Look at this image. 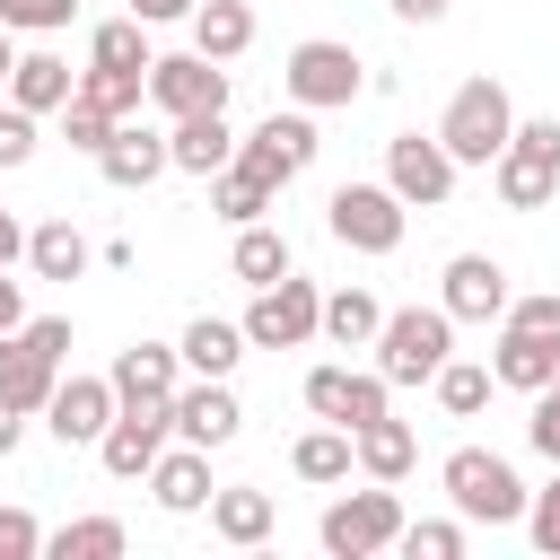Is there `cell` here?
Segmentation results:
<instances>
[{
  "mask_svg": "<svg viewBox=\"0 0 560 560\" xmlns=\"http://www.w3.org/2000/svg\"><path fill=\"white\" fill-rule=\"evenodd\" d=\"M455 359V315L446 306H394L376 332V376L385 385H429Z\"/></svg>",
  "mask_w": 560,
  "mask_h": 560,
  "instance_id": "3",
  "label": "cell"
},
{
  "mask_svg": "<svg viewBox=\"0 0 560 560\" xmlns=\"http://www.w3.org/2000/svg\"><path fill=\"white\" fill-rule=\"evenodd\" d=\"M385 9H394V18H402V26H438V18H446V9H455V0H385Z\"/></svg>",
  "mask_w": 560,
  "mask_h": 560,
  "instance_id": "46",
  "label": "cell"
},
{
  "mask_svg": "<svg viewBox=\"0 0 560 560\" xmlns=\"http://www.w3.org/2000/svg\"><path fill=\"white\" fill-rule=\"evenodd\" d=\"M18 438H26V411H18V402H9V394H0V464H9V455H18Z\"/></svg>",
  "mask_w": 560,
  "mask_h": 560,
  "instance_id": "47",
  "label": "cell"
},
{
  "mask_svg": "<svg viewBox=\"0 0 560 560\" xmlns=\"http://www.w3.org/2000/svg\"><path fill=\"white\" fill-rule=\"evenodd\" d=\"M122 9H131V18H140V26H166V18H192V9H201V0H122Z\"/></svg>",
  "mask_w": 560,
  "mask_h": 560,
  "instance_id": "45",
  "label": "cell"
},
{
  "mask_svg": "<svg viewBox=\"0 0 560 560\" xmlns=\"http://www.w3.org/2000/svg\"><path fill=\"white\" fill-rule=\"evenodd\" d=\"M114 411H122L114 376H61L52 402H44V429H52L61 446H96V438L114 429Z\"/></svg>",
  "mask_w": 560,
  "mask_h": 560,
  "instance_id": "14",
  "label": "cell"
},
{
  "mask_svg": "<svg viewBox=\"0 0 560 560\" xmlns=\"http://www.w3.org/2000/svg\"><path fill=\"white\" fill-rule=\"evenodd\" d=\"M9 262H26V228H18L9 201H0V271H9Z\"/></svg>",
  "mask_w": 560,
  "mask_h": 560,
  "instance_id": "48",
  "label": "cell"
},
{
  "mask_svg": "<svg viewBox=\"0 0 560 560\" xmlns=\"http://www.w3.org/2000/svg\"><path fill=\"white\" fill-rule=\"evenodd\" d=\"M350 464H359V438H350L341 420H324V429H306V438L289 446V472H298V481H315V490L350 481Z\"/></svg>",
  "mask_w": 560,
  "mask_h": 560,
  "instance_id": "24",
  "label": "cell"
},
{
  "mask_svg": "<svg viewBox=\"0 0 560 560\" xmlns=\"http://www.w3.org/2000/svg\"><path fill=\"white\" fill-rule=\"evenodd\" d=\"M315 149H324V140H315V114L298 105V114H262V122L236 140V166L262 175V184L280 192V184H298V175L315 166Z\"/></svg>",
  "mask_w": 560,
  "mask_h": 560,
  "instance_id": "9",
  "label": "cell"
},
{
  "mask_svg": "<svg viewBox=\"0 0 560 560\" xmlns=\"http://www.w3.org/2000/svg\"><path fill=\"white\" fill-rule=\"evenodd\" d=\"M350 438H359V472H368V481H402V472L420 464V438H411V420H394V411L368 420V429H350Z\"/></svg>",
  "mask_w": 560,
  "mask_h": 560,
  "instance_id": "27",
  "label": "cell"
},
{
  "mask_svg": "<svg viewBox=\"0 0 560 560\" xmlns=\"http://www.w3.org/2000/svg\"><path fill=\"white\" fill-rule=\"evenodd\" d=\"M490 376H499V385H516V394H542V385L560 376V332H516V324H499Z\"/></svg>",
  "mask_w": 560,
  "mask_h": 560,
  "instance_id": "20",
  "label": "cell"
},
{
  "mask_svg": "<svg viewBox=\"0 0 560 560\" xmlns=\"http://www.w3.org/2000/svg\"><path fill=\"white\" fill-rule=\"evenodd\" d=\"M525 438H534V455H551V464H560V376L534 394V420H525Z\"/></svg>",
  "mask_w": 560,
  "mask_h": 560,
  "instance_id": "43",
  "label": "cell"
},
{
  "mask_svg": "<svg viewBox=\"0 0 560 560\" xmlns=\"http://www.w3.org/2000/svg\"><path fill=\"white\" fill-rule=\"evenodd\" d=\"M26 158H35V114L26 105H0V175L26 166Z\"/></svg>",
  "mask_w": 560,
  "mask_h": 560,
  "instance_id": "42",
  "label": "cell"
},
{
  "mask_svg": "<svg viewBox=\"0 0 560 560\" xmlns=\"http://www.w3.org/2000/svg\"><path fill=\"white\" fill-rule=\"evenodd\" d=\"M438 481H446V499H455V516L464 525H525V481H516V464L508 455H490V446H455L446 464H438Z\"/></svg>",
  "mask_w": 560,
  "mask_h": 560,
  "instance_id": "1",
  "label": "cell"
},
{
  "mask_svg": "<svg viewBox=\"0 0 560 560\" xmlns=\"http://www.w3.org/2000/svg\"><path fill=\"white\" fill-rule=\"evenodd\" d=\"M61 359H70V315H26L18 332H0V394L35 420L61 385Z\"/></svg>",
  "mask_w": 560,
  "mask_h": 560,
  "instance_id": "2",
  "label": "cell"
},
{
  "mask_svg": "<svg viewBox=\"0 0 560 560\" xmlns=\"http://www.w3.org/2000/svg\"><path fill=\"white\" fill-rule=\"evenodd\" d=\"M122 542H131V534H122V516H70V525H52V534H44V551H52V560H122Z\"/></svg>",
  "mask_w": 560,
  "mask_h": 560,
  "instance_id": "31",
  "label": "cell"
},
{
  "mask_svg": "<svg viewBox=\"0 0 560 560\" xmlns=\"http://www.w3.org/2000/svg\"><path fill=\"white\" fill-rule=\"evenodd\" d=\"M280 88H289V105L332 114V105H359V96H368V61H359L350 44H332V35H306V44H289Z\"/></svg>",
  "mask_w": 560,
  "mask_h": 560,
  "instance_id": "4",
  "label": "cell"
},
{
  "mask_svg": "<svg viewBox=\"0 0 560 560\" xmlns=\"http://www.w3.org/2000/svg\"><path fill=\"white\" fill-rule=\"evenodd\" d=\"M402 219H411V201L394 184H332V201H324V228L350 254H394L402 245Z\"/></svg>",
  "mask_w": 560,
  "mask_h": 560,
  "instance_id": "7",
  "label": "cell"
},
{
  "mask_svg": "<svg viewBox=\"0 0 560 560\" xmlns=\"http://www.w3.org/2000/svg\"><path fill=\"white\" fill-rule=\"evenodd\" d=\"M385 394H394V385H385L376 368H315V376H306V411H315V420H341V429L385 420V411H394Z\"/></svg>",
  "mask_w": 560,
  "mask_h": 560,
  "instance_id": "13",
  "label": "cell"
},
{
  "mask_svg": "<svg viewBox=\"0 0 560 560\" xmlns=\"http://www.w3.org/2000/svg\"><path fill=\"white\" fill-rule=\"evenodd\" d=\"M385 184H394L411 210H438V201L455 192V149H446L438 131H394V140H385Z\"/></svg>",
  "mask_w": 560,
  "mask_h": 560,
  "instance_id": "12",
  "label": "cell"
},
{
  "mask_svg": "<svg viewBox=\"0 0 560 560\" xmlns=\"http://www.w3.org/2000/svg\"><path fill=\"white\" fill-rule=\"evenodd\" d=\"M166 166H175V149H166V131H149V122H114V140H105V158H96V175H105L114 192L158 184Z\"/></svg>",
  "mask_w": 560,
  "mask_h": 560,
  "instance_id": "16",
  "label": "cell"
},
{
  "mask_svg": "<svg viewBox=\"0 0 560 560\" xmlns=\"http://www.w3.org/2000/svg\"><path fill=\"white\" fill-rule=\"evenodd\" d=\"M429 385H438V411H446V420H472V411L490 402V385H499V376H490V368H472V359H446Z\"/></svg>",
  "mask_w": 560,
  "mask_h": 560,
  "instance_id": "36",
  "label": "cell"
},
{
  "mask_svg": "<svg viewBox=\"0 0 560 560\" xmlns=\"http://www.w3.org/2000/svg\"><path fill=\"white\" fill-rule=\"evenodd\" d=\"M271 525H280L271 490H254V481H236V490H210V534H219V542H236V551H262V542H271Z\"/></svg>",
  "mask_w": 560,
  "mask_h": 560,
  "instance_id": "21",
  "label": "cell"
},
{
  "mask_svg": "<svg viewBox=\"0 0 560 560\" xmlns=\"http://www.w3.org/2000/svg\"><path fill=\"white\" fill-rule=\"evenodd\" d=\"M79 96V70L61 61V52H18V70H9V105H26V114H61Z\"/></svg>",
  "mask_w": 560,
  "mask_h": 560,
  "instance_id": "22",
  "label": "cell"
},
{
  "mask_svg": "<svg viewBox=\"0 0 560 560\" xmlns=\"http://www.w3.org/2000/svg\"><path fill=\"white\" fill-rule=\"evenodd\" d=\"M245 44H254V9H245V0H201V9H192V52L236 61Z\"/></svg>",
  "mask_w": 560,
  "mask_h": 560,
  "instance_id": "28",
  "label": "cell"
},
{
  "mask_svg": "<svg viewBox=\"0 0 560 560\" xmlns=\"http://www.w3.org/2000/svg\"><path fill=\"white\" fill-rule=\"evenodd\" d=\"M324 332H332L341 350H376V332H385V306H376L368 289H332V298H324Z\"/></svg>",
  "mask_w": 560,
  "mask_h": 560,
  "instance_id": "33",
  "label": "cell"
},
{
  "mask_svg": "<svg viewBox=\"0 0 560 560\" xmlns=\"http://www.w3.org/2000/svg\"><path fill=\"white\" fill-rule=\"evenodd\" d=\"M499 324H516V332H560V289H534V298H508V315Z\"/></svg>",
  "mask_w": 560,
  "mask_h": 560,
  "instance_id": "41",
  "label": "cell"
},
{
  "mask_svg": "<svg viewBox=\"0 0 560 560\" xmlns=\"http://www.w3.org/2000/svg\"><path fill=\"white\" fill-rule=\"evenodd\" d=\"M271 201H280V192H271L262 175H245L236 158H228V166L210 175V210H219L228 228H254V219H271Z\"/></svg>",
  "mask_w": 560,
  "mask_h": 560,
  "instance_id": "30",
  "label": "cell"
},
{
  "mask_svg": "<svg viewBox=\"0 0 560 560\" xmlns=\"http://www.w3.org/2000/svg\"><path fill=\"white\" fill-rule=\"evenodd\" d=\"M44 551V525L26 508H0V560H35Z\"/></svg>",
  "mask_w": 560,
  "mask_h": 560,
  "instance_id": "44",
  "label": "cell"
},
{
  "mask_svg": "<svg viewBox=\"0 0 560 560\" xmlns=\"http://www.w3.org/2000/svg\"><path fill=\"white\" fill-rule=\"evenodd\" d=\"M525 534H534V551H542V560H560V472L525 499Z\"/></svg>",
  "mask_w": 560,
  "mask_h": 560,
  "instance_id": "40",
  "label": "cell"
},
{
  "mask_svg": "<svg viewBox=\"0 0 560 560\" xmlns=\"http://www.w3.org/2000/svg\"><path fill=\"white\" fill-rule=\"evenodd\" d=\"M9 70H18V44H9V26H0V96H9Z\"/></svg>",
  "mask_w": 560,
  "mask_h": 560,
  "instance_id": "50",
  "label": "cell"
},
{
  "mask_svg": "<svg viewBox=\"0 0 560 560\" xmlns=\"http://www.w3.org/2000/svg\"><path fill=\"white\" fill-rule=\"evenodd\" d=\"M315 332H324V289H315V280L280 271L271 289H254V306H245V341H254V350H298V341H315Z\"/></svg>",
  "mask_w": 560,
  "mask_h": 560,
  "instance_id": "8",
  "label": "cell"
},
{
  "mask_svg": "<svg viewBox=\"0 0 560 560\" xmlns=\"http://www.w3.org/2000/svg\"><path fill=\"white\" fill-rule=\"evenodd\" d=\"M508 262H490V254H455L446 262V280H438V306L455 315V324H499L508 315Z\"/></svg>",
  "mask_w": 560,
  "mask_h": 560,
  "instance_id": "15",
  "label": "cell"
},
{
  "mask_svg": "<svg viewBox=\"0 0 560 560\" xmlns=\"http://www.w3.org/2000/svg\"><path fill=\"white\" fill-rule=\"evenodd\" d=\"M166 438H175V402H122L114 429L96 438V464L114 481H149V464L166 455Z\"/></svg>",
  "mask_w": 560,
  "mask_h": 560,
  "instance_id": "11",
  "label": "cell"
},
{
  "mask_svg": "<svg viewBox=\"0 0 560 560\" xmlns=\"http://www.w3.org/2000/svg\"><path fill=\"white\" fill-rule=\"evenodd\" d=\"M245 429V411H236V394H228V376H201V385H175V438H192V446H228Z\"/></svg>",
  "mask_w": 560,
  "mask_h": 560,
  "instance_id": "18",
  "label": "cell"
},
{
  "mask_svg": "<svg viewBox=\"0 0 560 560\" xmlns=\"http://www.w3.org/2000/svg\"><path fill=\"white\" fill-rule=\"evenodd\" d=\"M149 499L166 508V516H192V508H210V446H166L158 464H149Z\"/></svg>",
  "mask_w": 560,
  "mask_h": 560,
  "instance_id": "19",
  "label": "cell"
},
{
  "mask_svg": "<svg viewBox=\"0 0 560 560\" xmlns=\"http://www.w3.org/2000/svg\"><path fill=\"white\" fill-rule=\"evenodd\" d=\"M61 140H70L79 158H105V140H114V114H105V105H88V96H70V105H61Z\"/></svg>",
  "mask_w": 560,
  "mask_h": 560,
  "instance_id": "37",
  "label": "cell"
},
{
  "mask_svg": "<svg viewBox=\"0 0 560 560\" xmlns=\"http://www.w3.org/2000/svg\"><path fill=\"white\" fill-rule=\"evenodd\" d=\"M114 394L122 402H175V385H184V350L175 341H131V350H114Z\"/></svg>",
  "mask_w": 560,
  "mask_h": 560,
  "instance_id": "17",
  "label": "cell"
},
{
  "mask_svg": "<svg viewBox=\"0 0 560 560\" xmlns=\"http://www.w3.org/2000/svg\"><path fill=\"white\" fill-rule=\"evenodd\" d=\"M96 254H88V236H79V219H44V228H26V271L35 280H79Z\"/></svg>",
  "mask_w": 560,
  "mask_h": 560,
  "instance_id": "26",
  "label": "cell"
},
{
  "mask_svg": "<svg viewBox=\"0 0 560 560\" xmlns=\"http://www.w3.org/2000/svg\"><path fill=\"white\" fill-rule=\"evenodd\" d=\"M166 149H175V175H219L228 158H236V131H228V114H184L175 131H166Z\"/></svg>",
  "mask_w": 560,
  "mask_h": 560,
  "instance_id": "23",
  "label": "cell"
},
{
  "mask_svg": "<svg viewBox=\"0 0 560 560\" xmlns=\"http://www.w3.org/2000/svg\"><path fill=\"white\" fill-rule=\"evenodd\" d=\"M402 525H411V516H402L394 481H376V490L332 499L315 534H324V551H332V560H368V551H394V542H402Z\"/></svg>",
  "mask_w": 560,
  "mask_h": 560,
  "instance_id": "6",
  "label": "cell"
},
{
  "mask_svg": "<svg viewBox=\"0 0 560 560\" xmlns=\"http://www.w3.org/2000/svg\"><path fill=\"white\" fill-rule=\"evenodd\" d=\"M490 184H499V201H508V210H542V201H551V192H560V166H551V158H534V149H516V140H508V149H499V158H490Z\"/></svg>",
  "mask_w": 560,
  "mask_h": 560,
  "instance_id": "25",
  "label": "cell"
},
{
  "mask_svg": "<svg viewBox=\"0 0 560 560\" xmlns=\"http://www.w3.org/2000/svg\"><path fill=\"white\" fill-rule=\"evenodd\" d=\"M438 140L455 149V166H490V158L516 140V105H508V88H499V79H464V88L446 96V114H438Z\"/></svg>",
  "mask_w": 560,
  "mask_h": 560,
  "instance_id": "5",
  "label": "cell"
},
{
  "mask_svg": "<svg viewBox=\"0 0 560 560\" xmlns=\"http://www.w3.org/2000/svg\"><path fill=\"white\" fill-rule=\"evenodd\" d=\"M18 324H26V289L0 271V332H18Z\"/></svg>",
  "mask_w": 560,
  "mask_h": 560,
  "instance_id": "49",
  "label": "cell"
},
{
  "mask_svg": "<svg viewBox=\"0 0 560 560\" xmlns=\"http://www.w3.org/2000/svg\"><path fill=\"white\" fill-rule=\"evenodd\" d=\"M228 271H236L245 289H271V280L289 271V236H280V228H262V219H254V228H236V254H228Z\"/></svg>",
  "mask_w": 560,
  "mask_h": 560,
  "instance_id": "32",
  "label": "cell"
},
{
  "mask_svg": "<svg viewBox=\"0 0 560 560\" xmlns=\"http://www.w3.org/2000/svg\"><path fill=\"white\" fill-rule=\"evenodd\" d=\"M79 96L105 105L114 122H131V114L149 105V70H105V61H88V70H79Z\"/></svg>",
  "mask_w": 560,
  "mask_h": 560,
  "instance_id": "34",
  "label": "cell"
},
{
  "mask_svg": "<svg viewBox=\"0 0 560 560\" xmlns=\"http://www.w3.org/2000/svg\"><path fill=\"white\" fill-rule=\"evenodd\" d=\"M402 551L411 560H464V525L455 516H420V525H402Z\"/></svg>",
  "mask_w": 560,
  "mask_h": 560,
  "instance_id": "38",
  "label": "cell"
},
{
  "mask_svg": "<svg viewBox=\"0 0 560 560\" xmlns=\"http://www.w3.org/2000/svg\"><path fill=\"white\" fill-rule=\"evenodd\" d=\"M70 18H79V0H0V26L9 35H52Z\"/></svg>",
  "mask_w": 560,
  "mask_h": 560,
  "instance_id": "39",
  "label": "cell"
},
{
  "mask_svg": "<svg viewBox=\"0 0 560 560\" xmlns=\"http://www.w3.org/2000/svg\"><path fill=\"white\" fill-rule=\"evenodd\" d=\"M175 350H184V368H192V376H228V368L245 359V324H219V315H192Z\"/></svg>",
  "mask_w": 560,
  "mask_h": 560,
  "instance_id": "29",
  "label": "cell"
},
{
  "mask_svg": "<svg viewBox=\"0 0 560 560\" xmlns=\"http://www.w3.org/2000/svg\"><path fill=\"white\" fill-rule=\"evenodd\" d=\"M149 105H158L166 122H184V114H228V61H210V52H158V61H149Z\"/></svg>",
  "mask_w": 560,
  "mask_h": 560,
  "instance_id": "10",
  "label": "cell"
},
{
  "mask_svg": "<svg viewBox=\"0 0 560 560\" xmlns=\"http://www.w3.org/2000/svg\"><path fill=\"white\" fill-rule=\"evenodd\" d=\"M88 61H105V70H149L158 52H149V26L122 9V18H105V26L88 35Z\"/></svg>",
  "mask_w": 560,
  "mask_h": 560,
  "instance_id": "35",
  "label": "cell"
}]
</instances>
